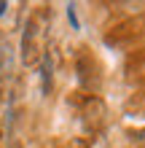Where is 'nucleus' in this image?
<instances>
[{"instance_id":"1","label":"nucleus","mask_w":145,"mask_h":148,"mask_svg":"<svg viewBox=\"0 0 145 148\" xmlns=\"http://www.w3.org/2000/svg\"><path fill=\"white\" fill-rule=\"evenodd\" d=\"M38 59H40V30H38V19H30L22 35V62L35 65Z\"/></svg>"},{"instance_id":"2","label":"nucleus","mask_w":145,"mask_h":148,"mask_svg":"<svg viewBox=\"0 0 145 148\" xmlns=\"http://www.w3.org/2000/svg\"><path fill=\"white\" fill-rule=\"evenodd\" d=\"M5 8H8V3H5V0H0V16L5 14Z\"/></svg>"},{"instance_id":"3","label":"nucleus","mask_w":145,"mask_h":148,"mask_svg":"<svg viewBox=\"0 0 145 148\" xmlns=\"http://www.w3.org/2000/svg\"><path fill=\"white\" fill-rule=\"evenodd\" d=\"M140 148H145V143H142V145H140Z\"/></svg>"}]
</instances>
